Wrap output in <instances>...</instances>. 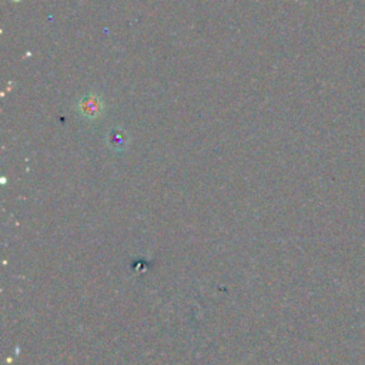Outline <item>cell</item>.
Returning a JSON list of instances; mask_svg holds the SVG:
<instances>
[{
	"label": "cell",
	"instance_id": "obj_1",
	"mask_svg": "<svg viewBox=\"0 0 365 365\" xmlns=\"http://www.w3.org/2000/svg\"><path fill=\"white\" fill-rule=\"evenodd\" d=\"M80 113L88 118H96L101 114V101L96 96L84 97L80 103Z\"/></svg>",
	"mask_w": 365,
	"mask_h": 365
}]
</instances>
